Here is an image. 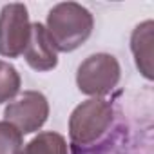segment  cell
<instances>
[{
    "mask_svg": "<svg viewBox=\"0 0 154 154\" xmlns=\"http://www.w3.org/2000/svg\"><path fill=\"white\" fill-rule=\"evenodd\" d=\"M93 15L76 2L56 4L47 15V33L56 51L69 53L80 47L93 33Z\"/></svg>",
    "mask_w": 154,
    "mask_h": 154,
    "instance_id": "1",
    "label": "cell"
},
{
    "mask_svg": "<svg viewBox=\"0 0 154 154\" xmlns=\"http://www.w3.org/2000/svg\"><path fill=\"white\" fill-rule=\"evenodd\" d=\"M112 122V107L102 98H91L78 105L69 120V134L74 147H89L98 141Z\"/></svg>",
    "mask_w": 154,
    "mask_h": 154,
    "instance_id": "2",
    "label": "cell"
},
{
    "mask_svg": "<svg viewBox=\"0 0 154 154\" xmlns=\"http://www.w3.org/2000/svg\"><path fill=\"white\" fill-rule=\"evenodd\" d=\"M120 72V63L114 56L105 53L93 54L78 67V74H76L78 89L84 94L100 98L116 87Z\"/></svg>",
    "mask_w": 154,
    "mask_h": 154,
    "instance_id": "3",
    "label": "cell"
},
{
    "mask_svg": "<svg viewBox=\"0 0 154 154\" xmlns=\"http://www.w3.org/2000/svg\"><path fill=\"white\" fill-rule=\"evenodd\" d=\"M31 35L27 8L24 4H8L0 11V54L20 56L24 54Z\"/></svg>",
    "mask_w": 154,
    "mask_h": 154,
    "instance_id": "4",
    "label": "cell"
},
{
    "mask_svg": "<svg viewBox=\"0 0 154 154\" xmlns=\"http://www.w3.org/2000/svg\"><path fill=\"white\" fill-rule=\"evenodd\" d=\"M6 122L15 125L20 134H29L38 131L49 114V103L45 96L38 91H26L18 100L11 102L6 111Z\"/></svg>",
    "mask_w": 154,
    "mask_h": 154,
    "instance_id": "5",
    "label": "cell"
},
{
    "mask_svg": "<svg viewBox=\"0 0 154 154\" xmlns=\"http://www.w3.org/2000/svg\"><path fill=\"white\" fill-rule=\"evenodd\" d=\"M56 47L42 24H31V35H29V44L24 51L26 62L36 69V71H51L58 63L56 56Z\"/></svg>",
    "mask_w": 154,
    "mask_h": 154,
    "instance_id": "6",
    "label": "cell"
},
{
    "mask_svg": "<svg viewBox=\"0 0 154 154\" xmlns=\"http://www.w3.org/2000/svg\"><path fill=\"white\" fill-rule=\"evenodd\" d=\"M131 47L136 58L138 69L143 72L145 78H152V22L147 20L140 24L131 40Z\"/></svg>",
    "mask_w": 154,
    "mask_h": 154,
    "instance_id": "7",
    "label": "cell"
},
{
    "mask_svg": "<svg viewBox=\"0 0 154 154\" xmlns=\"http://www.w3.org/2000/svg\"><path fill=\"white\" fill-rule=\"evenodd\" d=\"M22 154H67V143L58 132H42L22 149Z\"/></svg>",
    "mask_w": 154,
    "mask_h": 154,
    "instance_id": "8",
    "label": "cell"
},
{
    "mask_svg": "<svg viewBox=\"0 0 154 154\" xmlns=\"http://www.w3.org/2000/svg\"><path fill=\"white\" fill-rule=\"evenodd\" d=\"M20 91V76L17 69L0 60V103L13 100Z\"/></svg>",
    "mask_w": 154,
    "mask_h": 154,
    "instance_id": "9",
    "label": "cell"
},
{
    "mask_svg": "<svg viewBox=\"0 0 154 154\" xmlns=\"http://www.w3.org/2000/svg\"><path fill=\"white\" fill-rule=\"evenodd\" d=\"M0 154H22V134L9 122H0Z\"/></svg>",
    "mask_w": 154,
    "mask_h": 154,
    "instance_id": "10",
    "label": "cell"
}]
</instances>
